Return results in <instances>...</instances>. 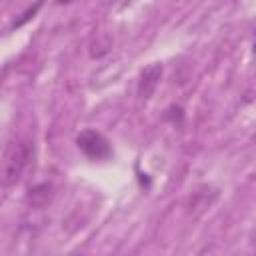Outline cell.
<instances>
[{
  "label": "cell",
  "mask_w": 256,
  "mask_h": 256,
  "mask_svg": "<svg viewBox=\"0 0 256 256\" xmlns=\"http://www.w3.org/2000/svg\"><path fill=\"white\" fill-rule=\"evenodd\" d=\"M76 144L90 160H106L112 156L110 142L106 140L104 134H100L96 130H82L76 138Z\"/></svg>",
  "instance_id": "cell-2"
},
{
  "label": "cell",
  "mask_w": 256,
  "mask_h": 256,
  "mask_svg": "<svg viewBox=\"0 0 256 256\" xmlns=\"http://www.w3.org/2000/svg\"><path fill=\"white\" fill-rule=\"evenodd\" d=\"M162 72H164V66L160 62H152L148 64L142 72H140V80H138V96L142 100H150L162 80Z\"/></svg>",
  "instance_id": "cell-3"
},
{
  "label": "cell",
  "mask_w": 256,
  "mask_h": 256,
  "mask_svg": "<svg viewBox=\"0 0 256 256\" xmlns=\"http://www.w3.org/2000/svg\"><path fill=\"white\" fill-rule=\"evenodd\" d=\"M52 194H54V186L50 182H40V184H36L28 190L26 204L30 208H44L52 200Z\"/></svg>",
  "instance_id": "cell-5"
},
{
  "label": "cell",
  "mask_w": 256,
  "mask_h": 256,
  "mask_svg": "<svg viewBox=\"0 0 256 256\" xmlns=\"http://www.w3.org/2000/svg\"><path fill=\"white\" fill-rule=\"evenodd\" d=\"M34 154V144L28 138H14L8 142L0 160V186L10 188L20 182Z\"/></svg>",
  "instance_id": "cell-1"
},
{
  "label": "cell",
  "mask_w": 256,
  "mask_h": 256,
  "mask_svg": "<svg viewBox=\"0 0 256 256\" xmlns=\"http://www.w3.org/2000/svg\"><path fill=\"white\" fill-rule=\"evenodd\" d=\"M164 120L172 122L174 126H182V122H184V108L182 106H176V104L168 106L166 112H164Z\"/></svg>",
  "instance_id": "cell-8"
},
{
  "label": "cell",
  "mask_w": 256,
  "mask_h": 256,
  "mask_svg": "<svg viewBox=\"0 0 256 256\" xmlns=\"http://www.w3.org/2000/svg\"><path fill=\"white\" fill-rule=\"evenodd\" d=\"M216 198H218V190H216V188H212V186H200V188H196V190L190 194L188 204H186L188 214H190L192 218L202 216V214L216 202Z\"/></svg>",
  "instance_id": "cell-4"
},
{
  "label": "cell",
  "mask_w": 256,
  "mask_h": 256,
  "mask_svg": "<svg viewBox=\"0 0 256 256\" xmlns=\"http://www.w3.org/2000/svg\"><path fill=\"white\" fill-rule=\"evenodd\" d=\"M42 4H44V0H38L34 6H30L28 10H24V12H22V14H20V16H18L14 22H12V28H20V26H24L26 22H30V20H32V18L38 14V10L42 8Z\"/></svg>",
  "instance_id": "cell-7"
},
{
  "label": "cell",
  "mask_w": 256,
  "mask_h": 256,
  "mask_svg": "<svg viewBox=\"0 0 256 256\" xmlns=\"http://www.w3.org/2000/svg\"><path fill=\"white\" fill-rule=\"evenodd\" d=\"M58 4H70V2H74V0H56Z\"/></svg>",
  "instance_id": "cell-9"
},
{
  "label": "cell",
  "mask_w": 256,
  "mask_h": 256,
  "mask_svg": "<svg viewBox=\"0 0 256 256\" xmlns=\"http://www.w3.org/2000/svg\"><path fill=\"white\" fill-rule=\"evenodd\" d=\"M112 48V38L108 34H98L92 42H90V48H88V54L90 58H102L110 52Z\"/></svg>",
  "instance_id": "cell-6"
}]
</instances>
